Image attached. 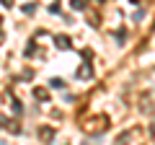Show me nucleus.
I'll list each match as a JSON object with an SVG mask.
<instances>
[{
	"instance_id": "nucleus-7",
	"label": "nucleus",
	"mask_w": 155,
	"mask_h": 145,
	"mask_svg": "<svg viewBox=\"0 0 155 145\" xmlns=\"http://www.w3.org/2000/svg\"><path fill=\"white\" fill-rule=\"evenodd\" d=\"M3 5H5V8H11V5H13V0H3Z\"/></svg>"
},
{
	"instance_id": "nucleus-3",
	"label": "nucleus",
	"mask_w": 155,
	"mask_h": 145,
	"mask_svg": "<svg viewBox=\"0 0 155 145\" xmlns=\"http://www.w3.org/2000/svg\"><path fill=\"white\" fill-rule=\"evenodd\" d=\"M34 96H36L39 101H47V99H49V93H47L44 88H36V91H34Z\"/></svg>"
},
{
	"instance_id": "nucleus-6",
	"label": "nucleus",
	"mask_w": 155,
	"mask_h": 145,
	"mask_svg": "<svg viewBox=\"0 0 155 145\" xmlns=\"http://www.w3.org/2000/svg\"><path fill=\"white\" fill-rule=\"evenodd\" d=\"M62 86H65V83H62L60 78H54V80H52V88H62Z\"/></svg>"
},
{
	"instance_id": "nucleus-2",
	"label": "nucleus",
	"mask_w": 155,
	"mask_h": 145,
	"mask_svg": "<svg viewBox=\"0 0 155 145\" xmlns=\"http://www.w3.org/2000/svg\"><path fill=\"white\" fill-rule=\"evenodd\" d=\"M78 78H91V65H83L78 70Z\"/></svg>"
},
{
	"instance_id": "nucleus-5",
	"label": "nucleus",
	"mask_w": 155,
	"mask_h": 145,
	"mask_svg": "<svg viewBox=\"0 0 155 145\" xmlns=\"http://www.w3.org/2000/svg\"><path fill=\"white\" fill-rule=\"evenodd\" d=\"M70 5H72V8H75V11H80V8H83V0H72Z\"/></svg>"
},
{
	"instance_id": "nucleus-8",
	"label": "nucleus",
	"mask_w": 155,
	"mask_h": 145,
	"mask_svg": "<svg viewBox=\"0 0 155 145\" xmlns=\"http://www.w3.org/2000/svg\"><path fill=\"white\" fill-rule=\"evenodd\" d=\"M0 23H3V18H0Z\"/></svg>"
},
{
	"instance_id": "nucleus-1",
	"label": "nucleus",
	"mask_w": 155,
	"mask_h": 145,
	"mask_svg": "<svg viewBox=\"0 0 155 145\" xmlns=\"http://www.w3.org/2000/svg\"><path fill=\"white\" fill-rule=\"evenodd\" d=\"M54 44L60 47V49H70V47H72V44H70V39H67V36H57V39H54Z\"/></svg>"
},
{
	"instance_id": "nucleus-4",
	"label": "nucleus",
	"mask_w": 155,
	"mask_h": 145,
	"mask_svg": "<svg viewBox=\"0 0 155 145\" xmlns=\"http://www.w3.org/2000/svg\"><path fill=\"white\" fill-rule=\"evenodd\" d=\"M39 135H41V137H44V140H52V130H49V127H44V130H41V132H39Z\"/></svg>"
}]
</instances>
